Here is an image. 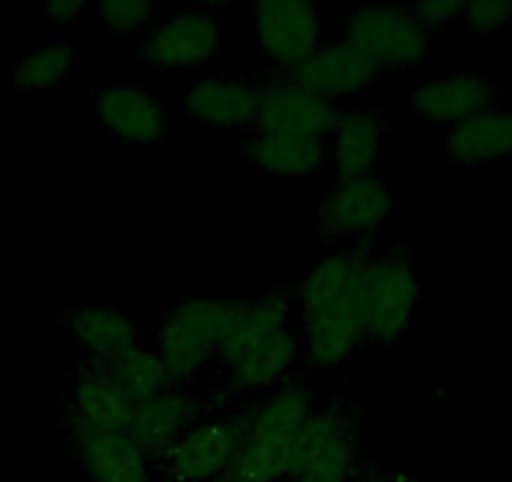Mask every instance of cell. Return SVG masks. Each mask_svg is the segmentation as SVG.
Returning a JSON list of instances; mask_svg holds the SVG:
<instances>
[{"mask_svg": "<svg viewBox=\"0 0 512 482\" xmlns=\"http://www.w3.org/2000/svg\"><path fill=\"white\" fill-rule=\"evenodd\" d=\"M369 244L337 249L304 272L297 289L302 359L312 370L347 365L364 347V272Z\"/></svg>", "mask_w": 512, "mask_h": 482, "instance_id": "6da1fadb", "label": "cell"}, {"mask_svg": "<svg viewBox=\"0 0 512 482\" xmlns=\"http://www.w3.org/2000/svg\"><path fill=\"white\" fill-rule=\"evenodd\" d=\"M317 407L312 387L284 382L244 412L236 460L216 482H279L289 477L294 445Z\"/></svg>", "mask_w": 512, "mask_h": 482, "instance_id": "7a4b0ae2", "label": "cell"}, {"mask_svg": "<svg viewBox=\"0 0 512 482\" xmlns=\"http://www.w3.org/2000/svg\"><path fill=\"white\" fill-rule=\"evenodd\" d=\"M239 309L241 299L189 297L166 312L156 354L174 385H189L191 377L214 365Z\"/></svg>", "mask_w": 512, "mask_h": 482, "instance_id": "3957f363", "label": "cell"}, {"mask_svg": "<svg viewBox=\"0 0 512 482\" xmlns=\"http://www.w3.org/2000/svg\"><path fill=\"white\" fill-rule=\"evenodd\" d=\"M362 302L364 347H384L405 337L420 304V282L405 249L369 244Z\"/></svg>", "mask_w": 512, "mask_h": 482, "instance_id": "277c9868", "label": "cell"}, {"mask_svg": "<svg viewBox=\"0 0 512 482\" xmlns=\"http://www.w3.org/2000/svg\"><path fill=\"white\" fill-rule=\"evenodd\" d=\"M344 43L379 73L417 68L430 58L432 33L407 6H357L344 13Z\"/></svg>", "mask_w": 512, "mask_h": 482, "instance_id": "5b68a950", "label": "cell"}, {"mask_svg": "<svg viewBox=\"0 0 512 482\" xmlns=\"http://www.w3.org/2000/svg\"><path fill=\"white\" fill-rule=\"evenodd\" d=\"M359 427L347 407H314L297 437L289 467L292 482H352L357 477Z\"/></svg>", "mask_w": 512, "mask_h": 482, "instance_id": "8992f818", "label": "cell"}, {"mask_svg": "<svg viewBox=\"0 0 512 482\" xmlns=\"http://www.w3.org/2000/svg\"><path fill=\"white\" fill-rule=\"evenodd\" d=\"M224 51V18L219 8H186L156 21L141 36L139 58L156 71L179 73L206 66Z\"/></svg>", "mask_w": 512, "mask_h": 482, "instance_id": "52a82bcc", "label": "cell"}, {"mask_svg": "<svg viewBox=\"0 0 512 482\" xmlns=\"http://www.w3.org/2000/svg\"><path fill=\"white\" fill-rule=\"evenodd\" d=\"M395 216V196L377 176L339 179L314 209L312 226L329 244L359 247Z\"/></svg>", "mask_w": 512, "mask_h": 482, "instance_id": "ba28073f", "label": "cell"}, {"mask_svg": "<svg viewBox=\"0 0 512 482\" xmlns=\"http://www.w3.org/2000/svg\"><path fill=\"white\" fill-rule=\"evenodd\" d=\"M241 432L244 412L204 417L161 455V470L171 482H216L234 465Z\"/></svg>", "mask_w": 512, "mask_h": 482, "instance_id": "9c48e42d", "label": "cell"}, {"mask_svg": "<svg viewBox=\"0 0 512 482\" xmlns=\"http://www.w3.org/2000/svg\"><path fill=\"white\" fill-rule=\"evenodd\" d=\"M251 16L259 51L277 68V73H289L322 46V16L312 3L262 0L251 6Z\"/></svg>", "mask_w": 512, "mask_h": 482, "instance_id": "30bf717a", "label": "cell"}, {"mask_svg": "<svg viewBox=\"0 0 512 482\" xmlns=\"http://www.w3.org/2000/svg\"><path fill=\"white\" fill-rule=\"evenodd\" d=\"M264 78L251 73H214L181 91L179 108L194 126L219 131L251 129Z\"/></svg>", "mask_w": 512, "mask_h": 482, "instance_id": "8fae6325", "label": "cell"}, {"mask_svg": "<svg viewBox=\"0 0 512 482\" xmlns=\"http://www.w3.org/2000/svg\"><path fill=\"white\" fill-rule=\"evenodd\" d=\"M96 113L108 134L136 146L164 144L174 121L166 103L141 83H101L91 91Z\"/></svg>", "mask_w": 512, "mask_h": 482, "instance_id": "7c38bea8", "label": "cell"}, {"mask_svg": "<svg viewBox=\"0 0 512 482\" xmlns=\"http://www.w3.org/2000/svg\"><path fill=\"white\" fill-rule=\"evenodd\" d=\"M339 106L314 96L287 76L264 78L262 98L249 131L259 134H292L307 139H327L337 124Z\"/></svg>", "mask_w": 512, "mask_h": 482, "instance_id": "4fadbf2b", "label": "cell"}, {"mask_svg": "<svg viewBox=\"0 0 512 482\" xmlns=\"http://www.w3.org/2000/svg\"><path fill=\"white\" fill-rule=\"evenodd\" d=\"M502 98H505V91L492 76L460 71L412 88L410 106L430 126L452 129L467 118L502 108Z\"/></svg>", "mask_w": 512, "mask_h": 482, "instance_id": "5bb4252c", "label": "cell"}, {"mask_svg": "<svg viewBox=\"0 0 512 482\" xmlns=\"http://www.w3.org/2000/svg\"><path fill=\"white\" fill-rule=\"evenodd\" d=\"M73 457L91 482H154L151 460L126 432H106L63 420Z\"/></svg>", "mask_w": 512, "mask_h": 482, "instance_id": "9a60e30c", "label": "cell"}, {"mask_svg": "<svg viewBox=\"0 0 512 482\" xmlns=\"http://www.w3.org/2000/svg\"><path fill=\"white\" fill-rule=\"evenodd\" d=\"M204 405V397L191 392L189 385H171L161 395L136 405L126 435L151 462H159L186 430L204 420Z\"/></svg>", "mask_w": 512, "mask_h": 482, "instance_id": "2e32d148", "label": "cell"}, {"mask_svg": "<svg viewBox=\"0 0 512 482\" xmlns=\"http://www.w3.org/2000/svg\"><path fill=\"white\" fill-rule=\"evenodd\" d=\"M279 76L292 78L314 96L337 106L339 101L357 98L367 88H372L379 78V71L349 43L332 41L327 46H319L297 68H292L289 73H279Z\"/></svg>", "mask_w": 512, "mask_h": 482, "instance_id": "e0dca14e", "label": "cell"}, {"mask_svg": "<svg viewBox=\"0 0 512 482\" xmlns=\"http://www.w3.org/2000/svg\"><path fill=\"white\" fill-rule=\"evenodd\" d=\"M292 307L294 297L284 287L272 289L256 299H241L239 317L216 354L214 365L219 367L221 375L239 365L254 349L292 329Z\"/></svg>", "mask_w": 512, "mask_h": 482, "instance_id": "ac0fdd59", "label": "cell"}, {"mask_svg": "<svg viewBox=\"0 0 512 482\" xmlns=\"http://www.w3.org/2000/svg\"><path fill=\"white\" fill-rule=\"evenodd\" d=\"M136 405L98 370L93 362H83L66 390V417L76 425L106 432H128Z\"/></svg>", "mask_w": 512, "mask_h": 482, "instance_id": "d6986e66", "label": "cell"}, {"mask_svg": "<svg viewBox=\"0 0 512 482\" xmlns=\"http://www.w3.org/2000/svg\"><path fill=\"white\" fill-rule=\"evenodd\" d=\"M63 327L73 334L86 352L88 362H111L131 349L141 347L139 319L123 309L93 304V307H76L63 314Z\"/></svg>", "mask_w": 512, "mask_h": 482, "instance_id": "ffe728a7", "label": "cell"}, {"mask_svg": "<svg viewBox=\"0 0 512 482\" xmlns=\"http://www.w3.org/2000/svg\"><path fill=\"white\" fill-rule=\"evenodd\" d=\"M332 161L339 179L374 176L384 144V121L372 108H339L332 134Z\"/></svg>", "mask_w": 512, "mask_h": 482, "instance_id": "44dd1931", "label": "cell"}, {"mask_svg": "<svg viewBox=\"0 0 512 482\" xmlns=\"http://www.w3.org/2000/svg\"><path fill=\"white\" fill-rule=\"evenodd\" d=\"M236 149L249 156L264 174L277 179H307L319 171L327 159V146L322 139L292 134H259L249 131L236 139Z\"/></svg>", "mask_w": 512, "mask_h": 482, "instance_id": "7402d4cb", "label": "cell"}, {"mask_svg": "<svg viewBox=\"0 0 512 482\" xmlns=\"http://www.w3.org/2000/svg\"><path fill=\"white\" fill-rule=\"evenodd\" d=\"M442 151L467 169L512 156V108H492L447 129Z\"/></svg>", "mask_w": 512, "mask_h": 482, "instance_id": "603a6c76", "label": "cell"}, {"mask_svg": "<svg viewBox=\"0 0 512 482\" xmlns=\"http://www.w3.org/2000/svg\"><path fill=\"white\" fill-rule=\"evenodd\" d=\"M302 357V339L294 329H287L272 342L244 357L236 367L224 372V382L231 392H256L267 395L289 382L297 359Z\"/></svg>", "mask_w": 512, "mask_h": 482, "instance_id": "cb8c5ba5", "label": "cell"}, {"mask_svg": "<svg viewBox=\"0 0 512 482\" xmlns=\"http://www.w3.org/2000/svg\"><path fill=\"white\" fill-rule=\"evenodd\" d=\"M81 51L71 41H51L33 51L23 53L13 71V83L18 93L41 96V93L61 91L78 73Z\"/></svg>", "mask_w": 512, "mask_h": 482, "instance_id": "d4e9b609", "label": "cell"}, {"mask_svg": "<svg viewBox=\"0 0 512 482\" xmlns=\"http://www.w3.org/2000/svg\"><path fill=\"white\" fill-rule=\"evenodd\" d=\"M96 365V362H93ZM128 400L134 405L151 400V397L161 395V392L169 390L174 385V380L166 372L164 362L156 352H149L144 347H136L131 352L121 354V357L111 359V362H103L96 365Z\"/></svg>", "mask_w": 512, "mask_h": 482, "instance_id": "484cf974", "label": "cell"}, {"mask_svg": "<svg viewBox=\"0 0 512 482\" xmlns=\"http://www.w3.org/2000/svg\"><path fill=\"white\" fill-rule=\"evenodd\" d=\"M98 26L118 38L144 36L156 26L159 8L146 0H108L93 8Z\"/></svg>", "mask_w": 512, "mask_h": 482, "instance_id": "4316f807", "label": "cell"}, {"mask_svg": "<svg viewBox=\"0 0 512 482\" xmlns=\"http://www.w3.org/2000/svg\"><path fill=\"white\" fill-rule=\"evenodd\" d=\"M460 23L470 36H492L512 26V3H462Z\"/></svg>", "mask_w": 512, "mask_h": 482, "instance_id": "83f0119b", "label": "cell"}, {"mask_svg": "<svg viewBox=\"0 0 512 482\" xmlns=\"http://www.w3.org/2000/svg\"><path fill=\"white\" fill-rule=\"evenodd\" d=\"M407 8L430 33L435 28H445L460 21L462 13V3H455V0H427V3H412Z\"/></svg>", "mask_w": 512, "mask_h": 482, "instance_id": "f1b7e54d", "label": "cell"}, {"mask_svg": "<svg viewBox=\"0 0 512 482\" xmlns=\"http://www.w3.org/2000/svg\"><path fill=\"white\" fill-rule=\"evenodd\" d=\"M86 6L83 3H73V0H53L46 6V16L53 26H76L81 21Z\"/></svg>", "mask_w": 512, "mask_h": 482, "instance_id": "f546056e", "label": "cell"}]
</instances>
